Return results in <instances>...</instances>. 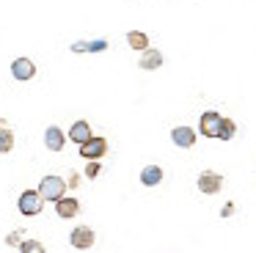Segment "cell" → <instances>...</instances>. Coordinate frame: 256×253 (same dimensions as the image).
Here are the masks:
<instances>
[{
	"mask_svg": "<svg viewBox=\"0 0 256 253\" xmlns=\"http://www.w3.org/2000/svg\"><path fill=\"white\" fill-rule=\"evenodd\" d=\"M39 192L42 198H44V201H58V198L61 196H66V182L61 179V176H44V179H42V184H39Z\"/></svg>",
	"mask_w": 256,
	"mask_h": 253,
	"instance_id": "cell-1",
	"label": "cell"
},
{
	"mask_svg": "<svg viewBox=\"0 0 256 253\" xmlns=\"http://www.w3.org/2000/svg\"><path fill=\"white\" fill-rule=\"evenodd\" d=\"M42 206H44V198H42L36 190H25L22 196H20V201H17L20 214H25V218H34V214H39Z\"/></svg>",
	"mask_w": 256,
	"mask_h": 253,
	"instance_id": "cell-2",
	"label": "cell"
},
{
	"mask_svg": "<svg viewBox=\"0 0 256 253\" xmlns=\"http://www.w3.org/2000/svg\"><path fill=\"white\" fill-rule=\"evenodd\" d=\"M108 154V140L105 138L91 135L86 143H80V157L83 160H102Z\"/></svg>",
	"mask_w": 256,
	"mask_h": 253,
	"instance_id": "cell-3",
	"label": "cell"
},
{
	"mask_svg": "<svg viewBox=\"0 0 256 253\" xmlns=\"http://www.w3.org/2000/svg\"><path fill=\"white\" fill-rule=\"evenodd\" d=\"M220 118H223V116L218 113V110H206V113H201V118H198V132H201L204 138H218Z\"/></svg>",
	"mask_w": 256,
	"mask_h": 253,
	"instance_id": "cell-4",
	"label": "cell"
},
{
	"mask_svg": "<svg viewBox=\"0 0 256 253\" xmlns=\"http://www.w3.org/2000/svg\"><path fill=\"white\" fill-rule=\"evenodd\" d=\"M94 231L88 228V226H78V228H72V234H69V242H72V248H78V250H88V248H94Z\"/></svg>",
	"mask_w": 256,
	"mask_h": 253,
	"instance_id": "cell-5",
	"label": "cell"
},
{
	"mask_svg": "<svg viewBox=\"0 0 256 253\" xmlns=\"http://www.w3.org/2000/svg\"><path fill=\"white\" fill-rule=\"evenodd\" d=\"M223 187V176L215 174V170H204V174H198V190L204 192V196H215V192H220Z\"/></svg>",
	"mask_w": 256,
	"mask_h": 253,
	"instance_id": "cell-6",
	"label": "cell"
},
{
	"mask_svg": "<svg viewBox=\"0 0 256 253\" xmlns=\"http://www.w3.org/2000/svg\"><path fill=\"white\" fill-rule=\"evenodd\" d=\"M12 74H14V80H20V82L30 80V77L36 74L34 60H30V58H14V64H12Z\"/></svg>",
	"mask_w": 256,
	"mask_h": 253,
	"instance_id": "cell-7",
	"label": "cell"
},
{
	"mask_svg": "<svg viewBox=\"0 0 256 253\" xmlns=\"http://www.w3.org/2000/svg\"><path fill=\"white\" fill-rule=\"evenodd\" d=\"M171 140H174V146H179V148H193L196 146V130H190V126H174Z\"/></svg>",
	"mask_w": 256,
	"mask_h": 253,
	"instance_id": "cell-8",
	"label": "cell"
},
{
	"mask_svg": "<svg viewBox=\"0 0 256 253\" xmlns=\"http://www.w3.org/2000/svg\"><path fill=\"white\" fill-rule=\"evenodd\" d=\"M44 146L50 148V152H61L64 146H66V132L61 130V126H47V132H44Z\"/></svg>",
	"mask_w": 256,
	"mask_h": 253,
	"instance_id": "cell-9",
	"label": "cell"
},
{
	"mask_svg": "<svg viewBox=\"0 0 256 253\" xmlns=\"http://www.w3.org/2000/svg\"><path fill=\"white\" fill-rule=\"evenodd\" d=\"M138 66H140V69H146V72L160 69V66H162V52H160V50H152V47L140 50V60H138Z\"/></svg>",
	"mask_w": 256,
	"mask_h": 253,
	"instance_id": "cell-10",
	"label": "cell"
},
{
	"mask_svg": "<svg viewBox=\"0 0 256 253\" xmlns=\"http://www.w3.org/2000/svg\"><path fill=\"white\" fill-rule=\"evenodd\" d=\"M91 135H94V132H91V124H88V121H83V118L74 121V124L69 126V132H66V138L72 143H78V146H80V143H86Z\"/></svg>",
	"mask_w": 256,
	"mask_h": 253,
	"instance_id": "cell-11",
	"label": "cell"
},
{
	"mask_svg": "<svg viewBox=\"0 0 256 253\" xmlns=\"http://www.w3.org/2000/svg\"><path fill=\"white\" fill-rule=\"evenodd\" d=\"M56 212H58V218H64V220H72L74 214L80 212V204H78V198H66V196H61L56 201Z\"/></svg>",
	"mask_w": 256,
	"mask_h": 253,
	"instance_id": "cell-12",
	"label": "cell"
},
{
	"mask_svg": "<svg viewBox=\"0 0 256 253\" xmlns=\"http://www.w3.org/2000/svg\"><path fill=\"white\" fill-rule=\"evenodd\" d=\"M140 182H144L146 187H154L162 182V168L160 165H146L144 170H140Z\"/></svg>",
	"mask_w": 256,
	"mask_h": 253,
	"instance_id": "cell-13",
	"label": "cell"
},
{
	"mask_svg": "<svg viewBox=\"0 0 256 253\" xmlns=\"http://www.w3.org/2000/svg\"><path fill=\"white\" fill-rule=\"evenodd\" d=\"M14 148V132L0 121V154H8Z\"/></svg>",
	"mask_w": 256,
	"mask_h": 253,
	"instance_id": "cell-14",
	"label": "cell"
},
{
	"mask_svg": "<svg viewBox=\"0 0 256 253\" xmlns=\"http://www.w3.org/2000/svg\"><path fill=\"white\" fill-rule=\"evenodd\" d=\"M127 44L132 50H146L149 47V36H146L144 30H130L127 33Z\"/></svg>",
	"mask_w": 256,
	"mask_h": 253,
	"instance_id": "cell-15",
	"label": "cell"
},
{
	"mask_svg": "<svg viewBox=\"0 0 256 253\" xmlns=\"http://www.w3.org/2000/svg\"><path fill=\"white\" fill-rule=\"evenodd\" d=\"M234 132H237V124H234L232 118H220V130H218V138H220V140H232Z\"/></svg>",
	"mask_w": 256,
	"mask_h": 253,
	"instance_id": "cell-16",
	"label": "cell"
},
{
	"mask_svg": "<svg viewBox=\"0 0 256 253\" xmlns=\"http://www.w3.org/2000/svg\"><path fill=\"white\" fill-rule=\"evenodd\" d=\"M20 250L22 253H42L44 250V245H42V242H36V240H28V242H20Z\"/></svg>",
	"mask_w": 256,
	"mask_h": 253,
	"instance_id": "cell-17",
	"label": "cell"
},
{
	"mask_svg": "<svg viewBox=\"0 0 256 253\" xmlns=\"http://www.w3.org/2000/svg\"><path fill=\"white\" fill-rule=\"evenodd\" d=\"M86 162H88V165H86V176H88V179H96V176H100V160H86Z\"/></svg>",
	"mask_w": 256,
	"mask_h": 253,
	"instance_id": "cell-18",
	"label": "cell"
},
{
	"mask_svg": "<svg viewBox=\"0 0 256 253\" xmlns=\"http://www.w3.org/2000/svg\"><path fill=\"white\" fill-rule=\"evenodd\" d=\"M108 50V42L105 38H96V42H88L86 44V52H105Z\"/></svg>",
	"mask_w": 256,
	"mask_h": 253,
	"instance_id": "cell-19",
	"label": "cell"
},
{
	"mask_svg": "<svg viewBox=\"0 0 256 253\" xmlns=\"http://www.w3.org/2000/svg\"><path fill=\"white\" fill-rule=\"evenodd\" d=\"M20 240H22V231H12V234L6 236V242H8L12 248H17V245H20Z\"/></svg>",
	"mask_w": 256,
	"mask_h": 253,
	"instance_id": "cell-20",
	"label": "cell"
},
{
	"mask_svg": "<svg viewBox=\"0 0 256 253\" xmlns=\"http://www.w3.org/2000/svg\"><path fill=\"white\" fill-rule=\"evenodd\" d=\"M86 44H88V42H74L72 44V52H86Z\"/></svg>",
	"mask_w": 256,
	"mask_h": 253,
	"instance_id": "cell-21",
	"label": "cell"
},
{
	"mask_svg": "<svg viewBox=\"0 0 256 253\" xmlns=\"http://www.w3.org/2000/svg\"><path fill=\"white\" fill-rule=\"evenodd\" d=\"M80 184V179H78V174H72V179H69V187H78Z\"/></svg>",
	"mask_w": 256,
	"mask_h": 253,
	"instance_id": "cell-22",
	"label": "cell"
}]
</instances>
